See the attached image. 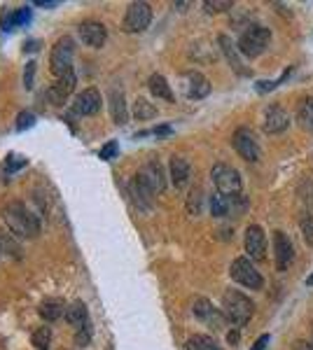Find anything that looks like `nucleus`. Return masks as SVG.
Returning <instances> with one entry per match:
<instances>
[{"mask_svg": "<svg viewBox=\"0 0 313 350\" xmlns=\"http://www.w3.org/2000/svg\"><path fill=\"white\" fill-rule=\"evenodd\" d=\"M0 213H3V222L8 224V229L21 239H36L40 234V219L21 201H10Z\"/></svg>", "mask_w": 313, "mask_h": 350, "instance_id": "nucleus-1", "label": "nucleus"}, {"mask_svg": "<svg viewBox=\"0 0 313 350\" xmlns=\"http://www.w3.org/2000/svg\"><path fill=\"white\" fill-rule=\"evenodd\" d=\"M222 313H225L227 323L234 327H246L255 313V304L238 290H227L222 297Z\"/></svg>", "mask_w": 313, "mask_h": 350, "instance_id": "nucleus-2", "label": "nucleus"}, {"mask_svg": "<svg viewBox=\"0 0 313 350\" xmlns=\"http://www.w3.org/2000/svg\"><path fill=\"white\" fill-rule=\"evenodd\" d=\"M271 42V31L266 26H250L248 31H243V36L238 38V52L248 59H258L260 54H264V49Z\"/></svg>", "mask_w": 313, "mask_h": 350, "instance_id": "nucleus-3", "label": "nucleus"}, {"mask_svg": "<svg viewBox=\"0 0 313 350\" xmlns=\"http://www.w3.org/2000/svg\"><path fill=\"white\" fill-rule=\"evenodd\" d=\"M73 52H75V42L68 36L54 42L52 54H49V70H52L54 77H64L68 72H73Z\"/></svg>", "mask_w": 313, "mask_h": 350, "instance_id": "nucleus-4", "label": "nucleus"}, {"mask_svg": "<svg viewBox=\"0 0 313 350\" xmlns=\"http://www.w3.org/2000/svg\"><path fill=\"white\" fill-rule=\"evenodd\" d=\"M213 185L222 196H238L241 194V175L236 168L227 166V163H215L213 171H210Z\"/></svg>", "mask_w": 313, "mask_h": 350, "instance_id": "nucleus-5", "label": "nucleus"}, {"mask_svg": "<svg viewBox=\"0 0 313 350\" xmlns=\"http://www.w3.org/2000/svg\"><path fill=\"white\" fill-rule=\"evenodd\" d=\"M229 275L234 283L248 287V290H262V287H264V278H262V273L255 269V264L250 262L248 257L234 259L229 269Z\"/></svg>", "mask_w": 313, "mask_h": 350, "instance_id": "nucleus-6", "label": "nucleus"}, {"mask_svg": "<svg viewBox=\"0 0 313 350\" xmlns=\"http://www.w3.org/2000/svg\"><path fill=\"white\" fill-rule=\"evenodd\" d=\"M231 145H234V150L238 152V157H241V159L260 161L262 150H260V143H258V135L250 131V129H246V126L236 129L234 138H231Z\"/></svg>", "mask_w": 313, "mask_h": 350, "instance_id": "nucleus-7", "label": "nucleus"}, {"mask_svg": "<svg viewBox=\"0 0 313 350\" xmlns=\"http://www.w3.org/2000/svg\"><path fill=\"white\" fill-rule=\"evenodd\" d=\"M152 21V8L147 3H131L124 14L122 28L127 33H143Z\"/></svg>", "mask_w": 313, "mask_h": 350, "instance_id": "nucleus-8", "label": "nucleus"}, {"mask_svg": "<svg viewBox=\"0 0 313 350\" xmlns=\"http://www.w3.org/2000/svg\"><path fill=\"white\" fill-rule=\"evenodd\" d=\"M136 178H138L152 194H162V191L166 189V173H164V166L157 159H150L147 163H143V168H140Z\"/></svg>", "mask_w": 313, "mask_h": 350, "instance_id": "nucleus-9", "label": "nucleus"}, {"mask_svg": "<svg viewBox=\"0 0 313 350\" xmlns=\"http://www.w3.org/2000/svg\"><path fill=\"white\" fill-rule=\"evenodd\" d=\"M243 245H246V252L250 259L255 262H262L266 257V234L260 224H250L246 229V239H243Z\"/></svg>", "mask_w": 313, "mask_h": 350, "instance_id": "nucleus-10", "label": "nucleus"}, {"mask_svg": "<svg viewBox=\"0 0 313 350\" xmlns=\"http://www.w3.org/2000/svg\"><path fill=\"white\" fill-rule=\"evenodd\" d=\"M192 310H195V315L201 323H206L208 327H213V329H222V327H225L227 318H225V313H222V308H215L208 299H203V297L195 299Z\"/></svg>", "mask_w": 313, "mask_h": 350, "instance_id": "nucleus-11", "label": "nucleus"}, {"mask_svg": "<svg viewBox=\"0 0 313 350\" xmlns=\"http://www.w3.org/2000/svg\"><path fill=\"white\" fill-rule=\"evenodd\" d=\"M274 259H276V269L286 271L295 259V245L288 239L286 231H274Z\"/></svg>", "mask_w": 313, "mask_h": 350, "instance_id": "nucleus-12", "label": "nucleus"}, {"mask_svg": "<svg viewBox=\"0 0 313 350\" xmlns=\"http://www.w3.org/2000/svg\"><path fill=\"white\" fill-rule=\"evenodd\" d=\"M101 105H103V98H101L99 89H84L82 94L75 96V103H73V112L77 117H89L101 112Z\"/></svg>", "mask_w": 313, "mask_h": 350, "instance_id": "nucleus-13", "label": "nucleus"}, {"mask_svg": "<svg viewBox=\"0 0 313 350\" xmlns=\"http://www.w3.org/2000/svg\"><path fill=\"white\" fill-rule=\"evenodd\" d=\"M77 36L87 47L92 49H101L105 44V38H108V31L103 24L99 21H84V24L77 26Z\"/></svg>", "mask_w": 313, "mask_h": 350, "instance_id": "nucleus-14", "label": "nucleus"}, {"mask_svg": "<svg viewBox=\"0 0 313 350\" xmlns=\"http://www.w3.org/2000/svg\"><path fill=\"white\" fill-rule=\"evenodd\" d=\"M183 92L190 100L206 98V96L210 94V82L201 75V72L190 70L183 75Z\"/></svg>", "mask_w": 313, "mask_h": 350, "instance_id": "nucleus-15", "label": "nucleus"}, {"mask_svg": "<svg viewBox=\"0 0 313 350\" xmlns=\"http://www.w3.org/2000/svg\"><path fill=\"white\" fill-rule=\"evenodd\" d=\"M75 82H77L75 72H68V75L59 77V80H56L52 87H49V92H47L49 103H52V105H64V100L73 94V89H75Z\"/></svg>", "mask_w": 313, "mask_h": 350, "instance_id": "nucleus-16", "label": "nucleus"}, {"mask_svg": "<svg viewBox=\"0 0 313 350\" xmlns=\"http://www.w3.org/2000/svg\"><path fill=\"white\" fill-rule=\"evenodd\" d=\"M290 126V115L281 105H269L264 115V131L266 133H283Z\"/></svg>", "mask_w": 313, "mask_h": 350, "instance_id": "nucleus-17", "label": "nucleus"}, {"mask_svg": "<svg viewBox=\"0 0 313 350\" xmlns=\"http://www.w3.org/2000/svg\"><path fill=\"white\" fill-rule=\"evenodd\" d=\"M190 175H192V168L185 157H173V159H171V183H173L175 189L187 187Z\"/></svg>", "mask_w": 313, "mask_h": 350, "instance_id": "nucleus-18", "label": "nucleus"}, {"mask_svg": "<svg viewBox=\"0 0 313 350\" xmlns=\"http://www.w3.org/2000/svg\"><path fill=\"white\" fill-rule=\"evenodd\" d=\"M110 115L112 122L115 124H127L129 120V112H127V100H124V92L122 89H112L110 92Z\"/></svg>", "mask_w": 313, "mask_h": 350, "instance_id": "nucleus-19", "label": "nucleus"}, {"mask_svg": "<svg viewBox=\"0 0 313 350\" xmlns=\"http://www.w3.org/2000/svg\"><path fill=\"white\" fill-rule=\"evenodd\" d=\"M87 304L84 301H73L71 306L66 308V323L71 327H75V329H82V327H87Z\"/></svg>", "mask_w": 313, "mask_h": 350, "instance_id": "nucleus-20", "label": "nucleus"}, {"mask_svg": "<svg viewBox=\"0 0 313 350\" xmlns=\"http://www.w3.org/2000/svg\"><path fill=\"white\" fill-rule=\"evenodd\" d=\"M38 313L45 323H54V320H59L61 315H66V306L61 299H45V301L40 304Z\"/></svg>", "mask_w": 313, "mask_h": 350, "instance_id": "nucleus-21", "label": "nucleus"}, {"mask_svg": "<svg viewBox=\"0 0 313 350\" xmlns=\"http://www.w3.org/2000/svg\"><path fill=\"white\" fill-rule=\"evenodd\" d=\"M218 44H220V49H222V54L227 56V61H229V66L234 68V70L238 72V75H248V70L243 68L241 64V59H238V54H236V47H234V42L229 40L227 36H220L218 38Z\"/></svg>", "mask_w": 313, "mask_h": 350, "instance_id": "nucleus-22", "label": "nucleus"}, {"mask_svg": "<svg viewBox=\"0 0 313 350\" xmlns=\"http://www.w3.org/2000/svg\"><path fill=\"white\" fill-rule=\"evenodd\" d=\"M131 196H134L136 206H138L140 211H150V208H152V196H155V194H152V191L147 189L138 178L131 180Z\"/></svg>", "mask_w": 313, "mask_h": 350, "instance_id": "nucleus-23", "label": "nucleus"}, {"mask_svg": "<svg viewBox=\"0 0 313 350\" xmlns=\"http://www.w3.org/2000/svg\"><path fill=\"white\" fill-rule=\"evenodd\" d=\"M147 87H150L152 96H157V98L166 100V103H173V92H171V84L166 82V77L162 75H150V80H147Z\"/></svg>", "mask_w": 313, "mask_h": 350, "instance_id": "nucleus-24", "label": "nucleus"}, {"mask_svg": "<svg viewBox=\"0 0 313 350\" xmlns=\"http://www.w3.org/2000/svg\"><path fill=\"white\" fill-rule=\"evenodd\" d=\"M297 124L304 131H313V98H304L297 108Z\"/></svg>", "mask_w": 313, "mask_h": 350, "instance_id": "nucleus-25", "label": "nucleus"}, {"mask_svg": "<svg viewBox=\"0 0 313 350\" xmlns=\"http://www.w3.org/2000/svg\"><path fill=\"white\" fill-rule=\"evenodd\" d=\"M134 117L138 122H147V120H155L157 117V108L150 103L147 98H138L134 103Z\"/></svg>", "mask_w": 313, "mask_h": 350, "instance_id": "nucleus-26", "label": "nucleus"}, {"mask_svg": "<svg viewBox=\"0 0 313 350\" xmlns=\"http://www.w3.org/2000/svg\"><path fill=\"white\" fill-rule=\"evenodd\" d=\"M31 343L36 350H49V343H52V329L49 327H38L31 334Z\"/></svg>", "mask_w": 313, "mask_h": 350, "instance_id": "nucleus-27", "label": "nucleus"}, {"mask_svg": "<svg viewBox=\"0 0 313 350\" xmlns=\"http://www.w3.org/2000/svg\"><path fill=\"white\" fill-rule=\"evenodd\" d=\"M187 350H222V348L218 346L215 338H210L206 334H197L187 341Z\"/></svg>", "mask_w": 313, "mask_h": 350, "instance_id": "nucleus-28", "label": "nucleus"}, {"mask_svg": "<svg viewBox=\"0 0 313 350\" xmlns=\"http://www.w3.org/2000/svg\"><path fill=\"white\" fill-rule=\"evenodd\" d=\"M201 203H203V191L195 187L190 191V196H187V213L190 215H199L201 213Z\"/></svg>", "mask_w": 313, "mask_h": 350, "instance_id": "nucleus-29", "label": "nucleus"}, {"mask_svg": "<svg viewBox=\"0 0 313 350\" xmlns=\"http://www.w3.org/2000/svg\"><path fill=\"white\" fill-rule=\"evenodd\" d=\"M203 8H206L208 14H218V12H227V10H231L234 8V3H231V0H206Z\"/></svg>", "mask_w": 313, "mask_h": 350, "instance_id": "nucleus-30", "label": "nucleus"}, {"mask_svg": "<svg viewBox=\"0 0 313 350\" xmlns=\"http://www.w3.org/2000/svg\"><path fill=\"white\" fill-rule=\"evenodd\" d=\"M301 234H304V241L313 245V215H304L301 217Z\"/></svg>", "mask_w": 313, "mask_h": 350, "instance_id": "nucleus-31", "label": "nucleus"}, {"mask_svg": "<svg viewBox=\"0 0 313 350\" xmlns=\"http://www.w3.org/2000/svg\"><path fill=\"white\" fill-rule=\"evenodd\" d=\"M28 19H31V10H28V8H21L19 12H14V14H12V19L8 21V31H10V28H12V26L26 24Z\"/></svg>", "mask_w": 313, "mask_h": 350, "instance_id": "nucleus-32", "label": "nucleus"}, {"mask_svg": "<svg viewBox=\"0 0 313 350\" xmlns=\"http://www.w3.org/2000/svg\"><path fill=\"white\" fill-rule=\"evenodd\" d=\"M36 61H28L26 68H24V87L26 89H33V80H36Z\"/></svg>", "mask_w": 313, "mask_h": 350, "instance_id": "nucleus-33", "label": "nucleus"}, {"mask_svg": "<svg viewBox=\"0 0 313 350\" xmlns=\"http://www.w3.org/2000/svg\"><path fill=\"white\" fill-rule=\"evenodd\" d=\"M117 152H119V145L115 143V140H110V143H108V145H103V148H101V152H99V154H101V159H112V157H115L117 154Z\"/></svg>", "mask_w": 313, "mask_h": 350, "instance_id": "nucleus-34", "label": "nucleus"}, {"mask_svg": "<svg viewBox=\"0 0 313 350\" xmlns=\"http://www.w3.org/2000/svg\"><path fill=\"white\" fill-rule=\"evenodd\" d=\"M33 124H36V117H33L31 112H21L19 120H16V129H19V131H24V129H31Z\"/></svg>", "mask_w": 313, "mask_h": 350, "instance_id": "nucleus-35", "label": "nucleus"}, {"mask_svg": "<svg viewBox=\"0 0 313 350\" xmlns=\"http://www.w3.org/2000/svg\"><path fill=\"white\" fill-rule=\"evenodd\" d=\"M75 343H77V346H87V343H89V327H82V329H77Z\"/></svg>", "mask_w": 313, "mask_h": 350, "instance_id": "nucleus-36", "label": "nucleus"}, {"mask_svg": "<svg viewBox=\"0 0 313 350\" xmlns=\"http://www.w3.org/2000/svg\"><path fill=\"white\" fill-rule=\"evenodd\" d=\"M8 171H16V168H21V166H26V159H21V157H16V154H12L8 159Z\"/></svg>", "mask_w": 313, "mask_h": 350, "instance_id": "nucleus-37", "label": "nucleus"}, {"mask_svg": "<svg viewBox=\"0 0 313 350\" xmlns=\"http://www.w3.org/2000/svg\"><path fill=\"white\" fill-rule=\"evenodd\" d=\"M269 341H271V336L269 334H262L258 341L253 343V348L250 350H266V346H269Z\"/></svg>", "mask_w": 313, "mask_h": 350, "instance_id": "nucleus-38", "label": "nucleus"}, {"mask_svg": "<svg viewBox=\"0 0 313 350\" xmlns=\"http://www.w3.org/2000/svg\"><path fill=\"white\" fill-rule=\"evenodd\" d=\"M274 87H278V82H258V89H260V92H271Z\"/></svg>", "mask_w": 313, "mask_h": 350, "instance_id": "nucleus-39", "label": "nucleus"}, {"mask_svg": "<svg viewBox=\"0 0 313 350\" xmlns=\"http://www.w3.org/2000/svg\"><path fill=\"white\" fill-rule=\"evenodd\" d=\"M238 338H241V334H238V329H231L229 334H227V341H229L231 346H236V343H238Z\"/></svg>", "mask_w": 313, "mask_h": 350, "instance_id": "nucleus-40", "label": "nucleus"}, {"mask_svg": "<svg viewBox=\"0 0 313 350\" xmlns=\"http://www.w3.org/2000/svg\"><path fill=\"white\" fill-rule=\"evenodd\" d=\"M36 5H40V8H56L59 3H49V0H38Z\"/></svg>", "mask_w": 313, "mask_h": 350, "instance_id": "nucleus-41", "label": "nucleus"}, {"mask_svg": "<svg viewBox=\"0 0 313 350\" xmlns=\"http://www.w3.org/2000/svg\"><path fill=\"white\" fill-rule=\"evenodd\" d=\"M152 133H157V135H166V133H171V126H159V129H155Z\"/></svg>", "mask_w": 313, "mask_h": 350, "instance_id": "nucleus-42", "label": "nucleus"}, {"mask_svg": "<svg viewBox=\"0 0 313 350\" xmlns=\"http://www.w3.org/2000/svg\"><path fill=\"white\" fill-rule=\"evenodd\" d=\"M297 350H313V346H306V343H299Z\"/></svg>", "mask_w": 313, "mask_h": 350, "instance_id": "nucleus-43", "label": "nucleus"}, {"mask_svg": "<svg viewBox=\"0 0 313 350\" xmlns=\"http://www.w3.org/2000/svg\"><path fill=\"white\" fill-rule=\"evenodd\" d=\"M306 285H313V275H311V278H306Z\"/></svg>", "mask_w": 313, "mask_h": 350, "instance_id": "nucleus-44", "label": "nucleus"}]
</instances>
